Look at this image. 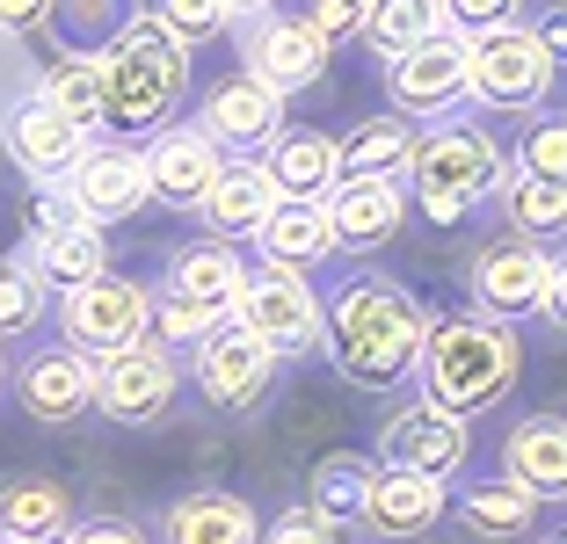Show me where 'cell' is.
<instances>
[{
    "label": "cell",
    "mask_w": 567,
    "mask_h": 544,
    "mask_svg": "<svg viewBox=\"0 0 567 544\" xmlns=\"http://www.w3.org/2000/svg\"><path fill=\"white\" fill-rule=\"evenodd\" d=\"M146 327H153V291L138 276H117V269L59 297V342L73 356H87L95 370L110 356H124V348H138Z\"/></svg>",
    "instance_id": "obj_6"
},
{
    "label": "cell",
    "mask_w": 567,
    "mask_h": 544,
    "mask_svg": "<svg viewBox=\"0 0 567 544\" xmlns=\"http://www.w3.org/2000/svg\"><path fill=\"white\" fill-rule=\"evenodd\" d=\"M277 370H284V356H269L234 320H218V327L189 348V378H197V393L212 399L218 414H255L269 399V385H277Z\"/></svg>",
    "instance_id": "obj_9"
},
{
    "label": "cell",
    "mask_w": 567,
    "mask_h": 544,
    "mask_svg": "<svg viewBox=\"0 0 567 544\" xmlns=\"http://www.w3.org/2000/svg\"><path fill=\"white\" fill-rule=\"evenodd\" d=\"M473 313L495 320V327H517V320L538 313V291H546V248L524 240V232H495L466 269Z\"/></svg>",
    "instance_id": "obj_11"
},
{
    "label": "cell",
    "mask_w": 567,
    "mask_h": 544,
    "mask_svg": "<svg viewBox=\"0 0 567 544\" xmlns=\"http://www.w3.org/2000/svg\"><path fill=\"white\" fill-rule=\"evenodd\" d=\"M175 393H183V370H175V356L153 342L124 348V356H110L95 370V407L117 421V429H146V421H161L167 407H175Z\"/></svg>",
    "instance_id": "obj_14"
},
{
    "label": "cell",
    "mask_w": 567,
    "mask_h": 544,
    "mask_svg": "<svg viewBox=\"0 0 567 544\" xmlns=\"http://www.w3.org/2000/svg\"><path fill=\"white\" fill-rule=\"evenodd\" d=\"M0 153H8V160H16L30 181H66L73 160L87 153V132L73 124V116H59V109H51V102L30 87L16 109L0 116Z\"/></svg>",
    "instance_id": "obj_15"
},
{
    "label": "cell",
    "mask_w": 567,
    "mask_h": 544,
    "mask_svg": "<svg viewBox=\"0 0 567 544\" xmlns=\"http://www.w3.org/2000/svg\"><path fill=\"white\" fill-rule=\"evenodd\" d=\"M408 146H415V124L385 109L371 124H357L350 138H334V167H342V181H401Z\"/></svg>",
    "instance_id": "obj_31"
},
{
    "label": "cell",
    "mask_w": 567,
    "mask_h": 544,
    "mask_svg": "<svg viewBox=\"0 0 567 544\" xmlns=\"http://www.w3.org/2000/svg\"><path fill=\"white\" fill-rule=\"evenodd\" d=\"M509 167L517 175H553L567 181V109H532V124L509 146Z\"/></svg>",
    "instance_id": "obj_36"
},
{
    "label": "cell",
    "mask_w": 567,
    "mask_h": 544,
    "mask_svg": "<svg viewBox=\"0 0 567 544\" xmlns=\"http://www.w3.org/2000/svg\"><path fill=\"white\" fill-rule=\"evenodd\" d=\"M51 544H153V537L132 523V515H73L66 537H51Z\"/></svg>",
    "instance_id": "obj_43"
},
{
    "label": "cell",
    "mask_w": 567,
    "mask_h": 544,
    "mask_svg": "<svg viewBox=\"0 0 567 544\" xmlns=\"http://www.w3.org/2000/svg\"><path fill=\"white\" fill-rule=\"evenodd\" d=\"M138 160H146V203L161 211H197L204 189L218 181V146L189 124H167L161 138H146Z\"/></svg>",
    "instance_id": "obj_18"
},
{
    "label": "cell",
    "mask_w": 567,
    "mask_h": 544,
    "mask_svg": "<svg viewBox=\"0 0 567 544\" xmlns=\"http://www.w3.org/2000/svg\"><path fill=\"white\" fill-rule=\"evenodd\" d=\"M240 283H248V262H240V248H226V240H197V248H175V254H167V291L189 297V305L234 313Z\"/></svg>",
    "instance_id": "obj_27"
},
{
    "label": "cell",
    "mask_w": 567,
    "mask_h": 544,
    "mask_svg": "<svg viewBox=\"0 0 567 544\" xmlns=\"http://www.w3.org/2000/svg\"><path fill=\"white\" fill-rule=\"evenodd\" d=\"M234 327H248L255 342L269 348V356H306V348L320 342V291L299 276V269H248V283H240L234 297Z\"/></svg>",
    "instance_id": "obj_7"
},
{
    "label": "cell",
    "mask_w": 567,
    "mask_h": 544,
    "mask_svg": "<svg viewBox=\"0 0 567 544\" xmlns=\"http://www.w3.org/2000/svg\"><path fill=\"white\" fill-rule=\"evenodd\" d=\"M502 479L532 494L538 509L567 501V414H524L502 443Z\"/></svg>",
    "instance_id": "obj_19"
},
{
    "label": "cell",
    "mask_w": 567,
    "mask_h": 544,
    "mask_svg": "<svg viewBox=\"0 0 567 544\" xmlns=\"http://www.w3.org/2000/svg\"><path fill=\"white\" fill-rule=\"evenodd\" d=\"M553 81H560V66L538 51L532 22H502V30L466 36V102H481V109L532 116V109H546Z\"/></svg>",
    "instance_id": "obj_5"
},
{
    "label": "cell",
    "mask_w": 567,
    "mask_h": 544,
    "mask_svg": "<svg viewBox=\"0 0 567 544\" xmlns=\"http://www.w3.org/2000/svg\"><path fill=\"white\" fill-rule=\"evenodd\" d=\"M146 15L161 22V30L175 36L183 51L212 44L218 30H234V8H226V0H146Z\"/></svg>",
    "instance_id": "obj_38"
},
{
    "label": "cell",
    "mask_w": 567,
    "mask_h": 544,
    "mask_svg": "<svg viewBox=\"0 0 567 544\" xmlns=\"http://www.w3.org/2000/svg\"><path fill=\"white\" fill-rule=\"evenodd\" d=\"M385 95H393V116H408V124L458 116L466 109V36L436 30L430 44L385 59Z\"/></svg>",
    "instance_id": "obj_10"
},
{
    "label": "cell",
    "mask_w": 567,
    "mask_h": 544,
    "mask_svg": "<svg viewBox=\"0 0 567 544\" xmlns=\"http://www.w3.org/2000/svg\"><path fill=\"white\" fill-rule=\"evenodd\" d=\"M44 283H37V269L22 262H0V342H22V334H37L44 327Z\"/></svg>",
    "instance_id": "obj_37"
},
{
    "label": "cell",
    "mask_w": 567,
    "mask_h": 544,
    "mask_svg": "<svg viewBox=\"0 0 567 544\" xmlns=\"http://www.w3.org/2000/svg\"><path fill=\"white\" fill-rule=\"evenodd\" d=\"M255 544H342V530H334L328 515H313V509H284L277 523H262Z\"/></svg>",
    "instance_id": "obj_42"
},
{
    "label": "cell",
    "mask_w": 567,
    "mask_h": 544,
    "mask_svg": "<svg viewBox=\"0 0 567 544\" xmlns=\"http://www.w3.org/2000/svg\"><path fill=\"white\" fill-rule=\"evenodd\" d=\"M436 30H451V15H444V0H371L364 8V44L379 51V59H401V51H415V44H430ZM466 36V30H458Z\"/></svg>",
    "instance_id": "obj_33"
},
{
    "label": "cell",
    "mask_w": 567,
    "mask_h": 544,
    "mask_svg": "<svg viewBox=\"0 0 567 544\" xmlns=\"http://www.w3.org/2000/svg\"><path fill=\"white\" fill-rule=\"evenodd\" d=\"M538 313L553 334H567V248H546V291H538Z\"/></svg>",
    "instance_id": "obj_45"
},
{
    "label": "cell",
    "mask_w": 567,
    "mask_h": 544,
    "mask_svg": "<svg viewBox=\"0 0 567 544\" xmlns=\"http://www.w3.org/2000/svg\"><path fill=\"white\" fill-rule=\"evenodd\" d=\"M218 320H226V313H212V305H189V297L167 291V297H153V327H146V342H153V348H197L204 334L218 327Z\"/></svg>",
    "instance_id": "obj_39"
},
{
    "label": "cell",
    "mask_w": 567,
    "mask_h": 544,
    "mask_svg": "<svg viewBox=\"0 0 567 544\" xmlns=\"http://www.w3.org/2000/svg\"><path fill=\"white\" fill-rule=\"evenodd\" d=\"M22 262L37 269V283L44 291H81V283L110 276V240H102V226H66V232H44V240H30V254Z\"/></svg>",
    "instance_id": "obj_29"
},
{
    "label": "cell",
    "mask_w": 567,
    "mask_h": 544,
    "mask_svg": "<svg viewBox=\"0 0 567 544\" xmlns=\"http://www.w3.org/2000/svg\"><path fill=\"white\" fill-rule=\"evenodd\" d=\"M495 197H502V218H509V232H524V240H538V248H553V240L567 248V181L502 167V189H495Z\"/></svg>",
    "instance_id": "obj_32"
},
{
    "label": "cell",
    "mask_w": 567,
    "mask_h": 544,
    "mask_svg": "<svg viewBox=\"0 0 567 544\" xmlns=\"http://www.w3.org/2000/svg\"><path fill=\"white\" fill-rule=\"evenodd\" d=\"M66 197H73V211L102 232L138 218L146 211V160H138V146H87L66 175Z\"/></svg>",
    "instance_id": "obj_16"
},
{
    "label": "cell",
    "mask_w": 567,
    "mask_h": 544,
    "mask_svg": "<svg viewBox=\"0 0 567 544\" xmlns=\"http://www.w3.org/2000/svg\"><path fill=\"white\" fill-rule=\"evenodd\" d=\"M255 537H262V515L226 487H197L161 515V544H255Z\"/></svg>",
    "instance_id": "obj_24"
},
{
    "label": "cell",
    "mask_w": 567,
    "mask_h": 544,
    "mask_svg": "<svg viewBox=\"0 0 567 544\" xmlns=\"http://www.w3.org/2000/svg\"><path fill=\"white\" fill-rule=\"evenodd\" d=\"M37 95H44L59 116H73L81 132H95L102 124V59H51L44 81H37Z\"/></svg>",
    "instance_id": "obj_35"
},
{
    "label": "cell",
    "mask_w": 567,
    "mask_h": 544,
    "mask_svg": "<svg viewBox=\"0 0 567 544\" xmlns=\"http://www.w3.org/2000/svg\"><path fill=\"white\" fill-rule=\"evenodd\" d=\"M422 297L408 283L379 276V269H357L350 283H334V297H320V356L334 363V378H350L357 393H393V385L415 378L422 356Z\"/></svg>",
    "instance_id": "obj_1"
},
{
    "label": "cell",
    "mask_w": 567,
    "mask_h": 544,
    "mask_svg": "<svg viewBox=\"0 0 567 544\" xmlns=\"http://www.w3.org/2000/svg\"><path fill=\"white\" fill-rule=\"evenodd\" d=\"M0 385H8V348H0Z\"/></svg>",
    "instance_id": "obj_50"
},
{
    "label": "cell",
    "mask_w": 567,
    "mask_h": 544,
    "mask_svg": "<svg viewBox=\"0 0 567 544\" xmlns=\"http://www.w3.org/2000/svg\"><path fill=\"white\" fill-rule=\"evenodd\" d=\"M502 167H509V153H502L481 124H436V132H415L401 175H408L415 203L436 226H458L481 197L502 189Z\"/></svg>",
    "instance_id": "obj_4"
},
{
    "label": "cell",
    "mask_w": 567,
    "mask_h": 544,
    "mask_svg": "<svg viewBox=\"0 0 567 544\" xmlns=\"http://www.w3.org/2000/svg\"><path fill=\"white\" fill-rule=\"evenodd\" d=\"M444 509L458 515V530H473V537H487V544H517V537L538 530V501L517 494L509 479H466V487L444 494Z\"/></svg>",
    "instance_id": "obj_25"
},
{
    "label": "cell",
    "mask_w": 567,
    "mask_h": 544,
    "mask_svg": "<svg viewBox=\"0 0 567 544\" xmlns=\"http://www.w3.org/2000/svg\"><path fill=\"white\" fill-rule=\"evenodd\" d=\"M371 472H379V464H371L364 450H328V458H313V494H306V509L328 515L334 530H350L357 515H364Z\"/></svg>",
    "instance_id": "obj_34"
},
{
    "label": "cell",
    "mask_w": 567,
    "mask_h": 544,
    "mask_svg": "<svg viewBox=\"0 0 567 544\" xmlns=\"http://www.w3.org/2000/svg\"><path fill=\"white\" fill-rule=\"evenodd\" d=\"M22 226H30V240H44V232H66V226H87L81 211H73L66 181H37L30 203H22Z\"/></svg>",
    "instance_id": "obj_40"
},
{
    "label": "cell",
    "mask_w": 567,
    "mask_h": 544,
    "mask_svg": "<svg viewBox=\"0 0 567 544\" xmlns=\"http://www.w3.org/2000/svg\"><path fill=\"white\" fill-rule=\"evenodd\" d=\"M255 248H262V262L306 276V269L334 262V226H328L320 203H277V211L262 218V232H255Z\"/></svg>",
    "instance_id": "obj_30"
},
{
    "label": "cell",
    "mask_w": 567,
    "mask_h": 544,
    "mask_svg": "<svg viewBox=\"0 0 567 544\" xmlns=\"http://www.w3.org/2000/svg\"><path fill=\"white\" fill-rule=\"evenodd\" d=\"M226 8H234V22H240V15H262V8H277V0H226Z\"/></svg>",
    "instance_id": "obj_48"
},
{
    "label": "cell",
    "mask_w": 567,
    "mask_h": 544,
    "mask_svg": "<svg viewBox=\"0 0 567 544\" xmlns=\"http://www.w3.org/2000/svg\"><path fill=\"white\" fill-rule=\"evenodd\" d=\"M44 15H51V0H0V30H8V36L44 30Z\"/></svg>",
    "instance_id": "obj_46"
},
{
    "label": "cell",
    "mask_w": 567,
    "mask_h": 544,
    "mask_svg": "<svg viewBox=\"0 0 567 544\" xmlns=\"http://www.w3.org/2000/svg\"><path fill=\"white\" fill-rule=\"evenodd\" d=\"M138 15H146V0H51L37 36L51 44V59H102Z\"/></svg>",
    "instance_id": "obj_23"
},
{
    "label": "cell",
    "mask_w": 567,
    "mask_h": 544,
    "mask_svg": "<svg viewBox=\"0 0 567 544\" xmlns=\"http://www.w3.org/2000/svg\"><path fill=\"white\" fill-rule=\"evenodd\" d=\"M269 211H277V181H269L262 160H218V181L197 203V218L212 226V240H226V248H234V240H255Z\"/></svg>",
    "instance_id": "obj_21"
},
{
    "label": "cell",
    "mask_w": 567,
    "mask_h": 544,
    "mask_svg": "<svg viewBox=\"0 0 567 544\" xmlns=\"http://www.w3.org/2000/svg\"><path fill=\"white\" fill-rule=\"evenodd\" d=\"M334 51L320 44L313 30H306V15H277V8H262V15L248 22V36H240V66H248V81H262L269 95H306V87L328 73Z\"/></svg>",
    "instance_id": "obj_13"
},
{
    "label": "cell",
    "mask_w": 567,
    "mask_h": 544,
    "mask_svg": "<svg viewBox=\"0 0 567 544\" xmlns=\"http://www.w3.org/2000/svg\"><path fill=\"white\" fill-rule=\"evenodd\" d=\"M320 211H328L342 254H371L408 226V189L401 181H334Z\"/></svg>",
    "instance_id": "obj_20"
},
{
    "label": "cell",
    "mask_w": 567,
    "mask_h": 544,
    "mask_svg": "<svg viewBox=\"0 0 567 544\" xmlns=\"http://www.w3.org/2000/svg\"><path fill=\"white\" fill-rule=\"evenodd\" d=\"M183 102H189V51L153 15H138L102 51V132H117L124 146H146L183 116Z\"/></svg>",
    "instance_id": "obj_3"
},
{
    "label": "cell",
    "mask_w": 567,
    "mask_h": 544,
    "mask_svg": "<svg viewBox=\"0 0 567 544\" xmlns=\"http://www.w3.org/2000/svg\"><path fill=\"white\" fill-rule=\"evenodd\" d=\"M262 167H269V181H277V203H328V189L342 181L328 132H284L277 146L262 153Z\"/></svg>",
    "instance_id": "obj_26"
},
{
    "label": "cell",
    "mask_w": 567,
    "mask_h": 544,
    "mask_svg": "<svg viewBox=\"0 0 567 544\" xmlns=\"http://www.w3.org/2000/svg\"><path fill=\"white\" fill-rule=\"evenodd\" d=\"M532 544H567V530H532Z\"/></svg>",
    "instance_id": "obj_49"
},
{
    "label": "cell",
    "mask_w": 567,
    "mask_h": 544,
    "mask_svg": "<svg viewBox=\"0 0 567 544\" xmlns=\"http://www.w3.org/2000/svg\"><path fill=\"white\" fill-rule=\"evenodd\" d=\"M524 8L532 0H444V15H451V30H502V22H524Z\"/></svg>",
    "instance_id": "obj_44"
},
{
    "label": "cell",
    "mask_w": 567,
    "mask_h": 544,
    "mask_svg": "<svg viewBox=\"0 0 567 544\" xmlns=\"http://www.w3.org/2000/svg\"><path fill=\"white\" fill-rule=\"evenodd\" d=\"M66 523H73V494L59 487V479H44V472L0 479V537L51 544V537H66Z\"/></svg>",
    "instance_id": "obj_28"
},
{
    "label": "cell",
    "mask_w": 567,
    "mask_h": 544,
    "mask_svg": "<svg viewBox=\"0 0 567 544\" xmlns=\"http://www.w3.org/2000/svg\"><path fill=\"white\" fill-rule=\"evenodd\" d=\"M16 399L30 421H44V429H66V421H81L87 407H95V363L73 356L66 342H44L22 356L16 370Z\"/></svg>",
    "instance_id": "obj_17"
},
{
    "label": "cell",
    "mask_w": 567,
    "mask_h": 544,
    "mask_svg": "<svg viewBox=\"0 0 567 544\" xmlns=\"http://www.w3.org/2000/svg\"><path fill=\"white\" fill-rule=\"evenodd\" d=\"M0 544H16V537H0Z\"/></svg>",
    "instance_id": "obj_51"
},
{
    "label": "cell",
    "mask_w": 567,
    "mask_h": 544,
    "mask_svg": "<svg viewBox=\"0 0 567 544\" xmlns=\"http://www.w3.org/2000/svg\"><path fill=\"white\" fill-rule=\"evenodd\" d=\"M532 36H538V51H546L553 66H567V8H560V15H546V22H532Z\"/></svg>",
    "instance_id": "obj_47"
},
{
    "label": "cell",
    "mask_w": 567,
    "mask_h": 544,
    "mask_svg": "<svg viewBox=\"0 0 567 544\" xmlns=\"http://www.w3.org/2000/svg\"><path fill=\"white\" fill-rule=\"evenodd\" d=\"M473 458V429L466 421H451V414H436L430 399H408V407H393L379 421V443H371V464H385V472H422V479H458Z\"/></svg>",
    "instance_id": "obj_8"
},
{
    "label": "cell",
    "mask_w": 567,
    "mask_h": 544,
    "mask_svg": "<svg viewBox=\"0 0 567 544\" xmlns=\"http://www.w3.org/2000/svg\"><path fill=\"white\" fill-rule=\"evenodd\" d=\"M357 523H364L371 537H393V544L430 537V530L444 523V487H436V479H422V472H385V464H379Z\"/></svg>",
    "instance_id": "obj_22"
},
{
    "label": "cell",
    "mask_w": 567,
    "mask_h": 544,
    "mask_svg": "<svg viewBox=\"0 0 567 544\" xmlns=\"http://www.w3.org/2000/svg\"><path fill=\"white\" fill-rule=\"evenodd\" d=\"M277 124H284V95H269L262 81L234 73V81L204 87L197 124H189V132H204V138H212V146H218V160H262V153L284 138Z\"/></svg>",
    "instance_id": "obj_12"
},
{
    "label": "cell",
    "mask_w": 567,
    "mask_h": 544,
    "mask_svg": "<svg viewBox=\"0 0 567 544\" xmlns=\"http://www.w3.org/2000/svg\"><path fill=\"white\" fill-rule=\"evenodd\" d=\"M422 399L451 421H473V414L502 407L524 378V342L517 327H495L481 313H430L422 327V356H415Z\"/></svg>",
    "instance_id": "obj_2"
},
{
    "label": "cell",
    "mask_w": 567,
    "mask_h": 544,
    "mask_svg": "<svg viewBox=\"0 0 567 544\" xmlns=\"http://www.w3.org/2000/svg\"><path fill=\"white\" fill-rule=\"evenodd\" d=\"M364 8L371 0H306V30L334 51V44H350V36L364 30Z\"/></svg>",
    "instance_id": "obj_41"
}]
</instances>
